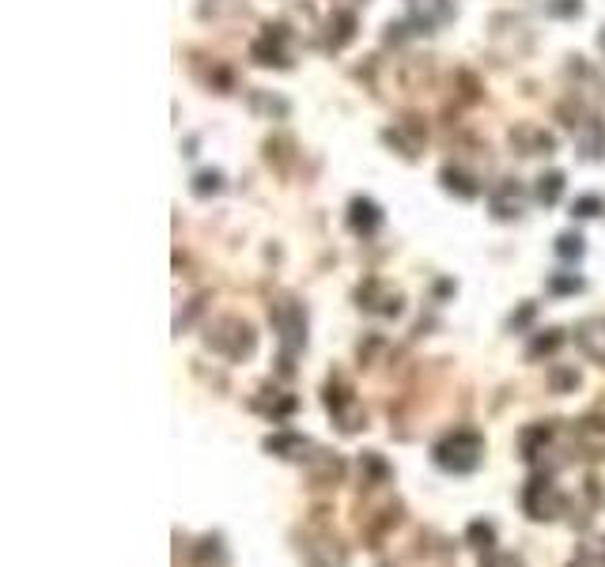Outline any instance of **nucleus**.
Returning a JSON list of instances; mask_svg holds the SVG:
<instances>
[{"mask_svg":"<svg viewBox=\"0 0 605 567\" xmlns=\"http://www.w3.org/2000/svg\"><path fill=\"white\" fill-rule=\"evenodd\" d=\"M432 462L439 465L443 473H454V477L477 473L484 462V435L473 428L447 431V435L432 447Z\"/></svg>","mask_w":605,"mask_h":567,"instance_id":"obj_1","label":"nucleus"},{"mask_svg":"<svg viewBox=\"0 0 605 567\" xmlns=\"http://www.w3.org/2000/svg\"><path fill=\"white\" fill-rule=\"evenodd\" d=\"M205 344L212 352H220L224 360H250L254 352H258V333L254 326L239 318V314H224V318H216L205 333Z\"/></svg>","mask_w":605,"mask_h":567,"instance_id":"obj_2","label":"nucleus"},{"mask_svg":"<svg viewBox=\"0 0 605 567\" xmlns=\"http://www.w3.org/2000/svg\"><path fill=\"white\" fill-rule=\"evenodd\" d=\"M273 326L280 333V363H284V375H292V360L307 348V310L299 307L295 299H280L269 310Z\"/></svg>","mask_w":605,"mask_h":567,"instance_id":"obj_3","label":"nucleus"},{"mask_svg":"<svg viewBox=\"0 0 605 567\" xmlns=\"http://www.w3.org/2000/svg\"><path fill=\"white\" fill-rule=\"evenodd\" d=\"M299 556L307 567H348V549L337 533L329 530L322 518H311L303 526V545H299Z\"/></svg>","mask_w":605,"mask_h":567,"instance_id":"obj_4","label":"nucleus"},{"mask_svg":"<svg viewBox=\"0 0 605 567\" xmlns=\"http://www.w3.org/2000/svg\"><path fill=\"white\" fill-rule=\"evenodd\" d=\"M560 118H564V125L571 129V137H575V144H579V152L587 155V159H602L605 155V125L594 110H587V106L575 99V110H571L568 103L560 106Z\"/></svg>","mask_w":605,"mask_h":567,"instance_id":"obj_5","label":"nucleus"},{"mask_svg":"<svg viewBox=\"0 0 605 567\" xmlns=\"http://www.w3.org/2000/svg\"><path fill=\"white\" fill-rule=\"evenodd\" d=\"M488 42H492V50L500 53L503 61H511V57L530 53V46H534V31L526 27V19L522 16L500 12V16H492V23H488Z\"/></svg>","mask_w":605,"mask_h":567,"instance_id":"obj_6","label":"nucleus"},{"mask_svg":"<svg viewBox=\"0 0 605 567\" xmlns=\"http://www.w3.org/2000/svg\"><path fill=\"white\" fill-rule=\"evenodd\" d=\"M568 499L560 496V488L553 484L549 473H534L526 488H522V511L534 518V522H553L560 511H564Z\"/></svg>","mask_w":605,"mask_h":567,"instance_id":"obj_7","label":"nucleus"},{"mask_svg":"<svg viewBox=\"0 0 605 567\" xmlns=\"http://www.w3.org/2000/svg\"><path fill=\"white\" fill-rule=\"evenodd\" d=\"M326 409L333 413V420H337V428L345 431V435H352V431L367 428V413H363L360 397H356V390L348 386L345 378H329L326 386Z\"/></svg>","mask_w":605,"mask_h":567,"instance_id":"obj_8","label":"nucleus"},{"mask_svg":"<svg viewBox=\"0 0 605 567\" xmlns=\"http://www.w3.org/2000/svg\"><path fill=\"white\" fill-rule=\"evenodd\" d=\"M284 42H288V27H284V23H269L265 35L254 38L250 57L258 61L261 69H288V65H292V53H288Z\"/></svg>","mask_w":605,"mask_h":567,"instance_id":"obj_9","label":"nucleus"},{"mask_svg":"<svg viewBox=\"0 0 605 567\" xmlns=\"http://www.w3.org/2000/svg\"><path fill=\"white\" fill-rule=\"evenodd\" d=\"M386 144H394V152H401L405 159H416V155L424 152V140H428V125L416 118V114H405L398 118L386 133H382Z\"/></svg>","mask_w":605,"mask_h":567,"instance_id":"obj_10","label":"nucleus"},{"mask_svg":"<svg viewBox=\"0 0 605 567\" xmlns=\"http://www.w3.org/2000/svg\"><path fill=\"white\" fill-rule=\"evenodd\" d=\"M488 208L496 220H519L522 208H526V189L519 178H500L488 193Z\"/></svg>","mask_w":605,"mask_h":567,"instance_id":"obj_11","label":"nucleus"},{"mask_svg":"<svg viewBox=\"0 0 605 567\" xmlns=\"http://www.w3.org/2000/svg\"><path fill=\"white\" fill-rule=\"evenodd\" d=\"M571 447L579 458H605V420L602 416H583L571 424Z\"/></svg>","mask_w":605,"mask_h":567,"instance_id":"obj_12","label":"nucleus"},{"mask_svg":"<svg viewBox=\"0 0 605 567\" xmlns=\"http://www.w3.org/2000/svg\"><path fill=\"white\" fill-rule=\"evenodd\" d=\"M511 148L519 155H553L556 137L545 125H537V121H519V125L511 129Z\"/></svg>","mask_w":605,"mask_h":567,"instance_id":"obj_13","label":"nucleus"},{"mask_svg":"<svg viewBox=\"0 0 605 567\" xmlns=\"http://www.w3.org/2000/svg\"><path fill=\"white\" fill-rule=\"evenodd\" d=\"M360 307L371 310V314H382V318H398L401 314V292H394L390 284L382 280H367L360 288Z\"/></svg>","mask_w":605,"mask_h":567,"instance_id":"obj_14","label":"nucleus"},{"mask_svg":"<svg viewBox=\"0 0 605 567\" xmlns=\"http://www.w3.org/2000/svg\"><path fill=\"white\" fill-rule=\"evenodd\" d=\"M303 462H307V477L314 484H341V477H345V458L337 450L311 447V454Z\"/></svg>","mask_w":605,"mask_h":567,"instance_id":"obj_15","label":"nucleus"},{"mask_svg":"<svg viewBox=\"0 0 605 567\" xmlns=\"http://www.w3.org/2000/svg\"><path fill=\"white\" fill-rule=\"evenodd\" d=\"M575 344L583 348V356L590 363L605 367V314H594V318H583L575 326Z\"/></svg>","mask_w":605,"mask_h":567,"instance_id":"obj_16","label":"nucleus"},{"mask_svg":"<svg viewBox=\"0 0 605 567\" xmlns=\"http://www.w3.org/2000/svg\"><path fill=\"white\" fill-rule=\"evenodd\" d=\"M348 227L363 235V239H371L375 231L382 227V208L371 201V197H352V205H348Z\"/></svg>","mask_w":605,"mask_h":567,"instance_id":"obj_17","label":"nucleus"},{"mask_svg":"<svg viewBox=\"0 0 605 567\" xmlns=\"http://www.w3.org/2000/svg\"><path fill=\"white\" fill-rule=\"evenodd\" d=\"M454 16V0H413V27L416 35L424 31H432V27H439V23H447V19Z\"/></svg>","mask_w":605,"mask_h":567,"instance_id":"obj_18","label":"nucleus"},{"mask_svg":"<svg viewBox=\"0 0 605 567\" xmlns=\"http://www.w3.org/2000/svg\"><path fill=\"white\" fill-rule=\"evenodd\" d=\"M356 38V12H348V8H337L326 23V46L329 50H345L348 42Z\"/></svg>","mask_w":605,"mask_h":567,"instance_id":"obj_19","label":"nucleus"},{"mask_svg":"<svg viewBox=\"0 0 605 567\" xmlns=\"http://www.w3.org/2000/svg\"><path fill=\"white\" fill-rule=\"evenodd\" d=\"M265 450H273L277 458H307L303 450H311V439L295 435V431H277V435L265 439Z\"/></svg>","mask_w":605,"mask_h":567,"instance_id":"obj_20","label":"nucleus"},{"mask_svg":"<svg viewBox=\"0 0 605 567\" xmlns=\"http://www.w3.org/2000/svg\"><path fill=\"white\" fill-rule=\"evenodd\" d=\"M250 110L254 114H269V118L284 121L288 114H292V106H288V99H280V95H273V91H250Z\"/></svg>","mask_w":605,"mask_h":567,"instance_id":"obj_21","label":"nucleus"},{"mask_svg":"<svg viewBox=\"0 0 605 567\" xmlns=\"http://www.w3.org/2000/svg\"><path fill=\"white\" fill-rule=\"evenodd\" d=\"M534 193H537V201H541L545 208L560 205V197H564V171H545L541 178H537Z\"/></svg>","mask_w":605,"mask_h":567,"instance_id":"obj_22","label":"nucleus"},{"mask_svg":"<svg viewBox=\"0 0 605 567\" xmlns=\"http://www.w3.org/2000/svg\"><path fill=\"white\" fill-rule=\"evenodd\" d=\"M439 182H443V189L458 193L462 201H469V197H477V193H481V186H477L466 171H458V167H443V171H439Z\"/></svg>","mask_w":605,"mask_h":567,"instance_id":"obj_23","label":"nucleus"},{"mask_svg":"<svg viewBox=\"0 0 605 567\" xmlns=\"http://www.w3.org/2000/svg\"><path fill=\"white\" fill-rule=\"evenodd\" d=\"M197 567H227V549L220 537H205L197 545Z\"/></svg>","mask_w":605,"mask_h":567,"instance_id":"obj_24","label":"nucleus"},{"mask_svg":"<svg viewBox=\"0 0 605 567\" xmlns=\"http://www.w3.org/2000/svg\"><path fill=\"white\" fill-rule=\"evenodd\" d=\"M564 344V333L560 329H545V333H537L530 348H526V360H541V356H553L556 348Z\"/></svg>","mask_w":605,"mask_h":567,"instance_id":"obj_25","label":"nucleus"},{"mask_svg":"<svg viewBox=\"0 0 605 567\" xmlns=\"http://www.w3.org/2000/svg\"><path fill=\"white\" fill-rule=\"evenodd\" d=\"M466 541L473 545V549L492 552V549H496V526H492V522H469Z\"/></svg>","mask_w":605,"mask_h":567,"instance_id":"obj_26","label":"nucleus"},{"mask_svg":"<svg viewBox=\"0 0 605 567\" xmlns=\"http://www.w3.org/2000/svg\"><path fill=\"white\" fill-rule=\"evenodd\" d=\"M246 12V0H205L201 4V19H227Z\"/></svg>","mask_w":605,"mask_h":567,"instance_id":"obj_27","label":"nucleus"},{"mask_svg":"<svg viewBox=\"0 0 605 567\" xmlns=\"http://www.w3.org/2000/svg\"><path fill=\"white\" fill-rule=\"evenodd\" d=\"M568 567H605V537H598V541H587V545L579 549V556H575Z\"/></svg>","mask_w":605,"mask_h":567,"instance_id":"obj_28","label":"nucleus"},{"mask_svg":"<svg viewBox=\"0 0 605 567\" xmlns=\"http://www.w3.org/2000/svg\"><path fill=\"white\" fill-rule=\"evenodd\" d=\"M193 193L197 197H212V193H220L224 189V174L220 171H197V178H193Z\"/></svg>","mask_w":605,"mask_h":567,"instance_id":"obj_29","label":"nucleus"},{"mask_svg":"<svg viewBox=\"0 0 605 567\" xmlns=\"http://www.w3.org/2000/svg\"><path fill=\"white\" fill-rule=\"evenodd\" d=\"M583 250H587V246H583V235H579V231H564V235L556 239V254L564 261L583 258Z\"/></svg>","mask_w":605,"mask_h":567,"instance_id":"obj_30","label":"nucleus"},{"mask_svg":"<svg viewBox=\"0 0 605 567\" xmlns=\"http://www.w3.org/2000/svg\"><path fill=\"white\" fill-rule=\"evenodd\" d=\"M545 12L556 19H575L583 16V0H545Z\"/></svg>","mask_w":605,"mask_h":567,"instance_id":"obj_31","label":"nucleus"},{"mask_svg":"<svg viewBox=\"0 0 605 567\" xmlns=\"http://www.w3.org/2000/svg\"><path fill=\"white\" fill-rule=\"evenodd\" d=\"M571 212H575L579 220H590V216H598V212H605V201H602V197H594V193H587V197H575V205H571Z\"/></svg>","mask_w":605,"mask_h":567,"instance_id":"obj_32","label":"nucleus"},{"mask_svg":"<svg viewBox=\"0 0 605 567\" xmlns=\"http://www.w3.org/2000/svg\"><path fill=\"white\" fill-rule=\"evenodd\" d=\"M549 292H556V295L583 292V276H575V273H556L553 280H549Z\"/></svg>","mask_w":605,"mask_h":567,"instance_id":"obj_33","label":"nucleus"},{"mask_svg":"<svg viewBox=\"0 0 605 567\" xmlns=\"http://www.w3.org/2000/svg\"><path fill=\"white\" fill-rule=\"evenodd\" d=\"M288 148H292V140H269V144H265V159H269V163L277 159V167H288V163H292V152H288Z\"/></svg>","mask_w":605,"mask_h":567,"instance_id":"obj_34","label":"nucleus"},{"mask_svg":"<svg viewBox=\"0 0 605 567\" xmlns=\"http://www.w3.org/2000/svg\"><path fill=\"white\" fill-rule=\"evenodd\" d=\"M481 567H526V564H522L515 552H488L481 560Z\"/></svg>","mask_w":605,"mask_h":567,"instance_id":"obj_35","label":"nucleus"},{"mask_svg":"<svg viewBox=\"0 0 605 567\" xmlns=\"http://www.w3.org/2000/svg\"><path fill=\"white\" fill-rule=\"evenodd\" d=\"M579 386V371H553V390L556 394H568Z\"/></svg>","mask_w":605,"mask_h":567,"instance_id":"obj_36","label":"nucleus"},{"mask_svg":"<svg viewBox=\"0 0 605 567\" xmlns=\"http://www.w3.org/2000/svg\"><path fill=\"white\" fill-rule=\"evenodd\" d=\"M598 46H602V53H605V27H602V35H598Z\"/></svg>","mask_w":605,"mask_h":567,"instance_id":"obj_37","label":"nucleus"}]
</instances>
